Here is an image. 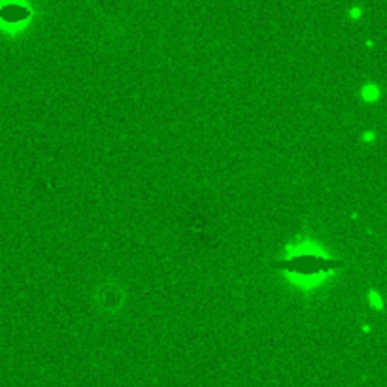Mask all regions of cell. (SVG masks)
Returning <instances> with one entry per match:
<instances>
[{
  "mask_svg": "<svg viewBox=\"0 0 387 387\" xmlns=\"http://www.w3.org/2000/svg\"><path fill=\"white\" fill-rule=\"evenodd\" d=\"M349 15H351L353 19H359V17H361V9H359V8H353V9H351V13H349Z\"/></svg>",
  "mask_w": 387,
  "mask_h": 387,
  "instance_id": "cell-1",
  "label": "cell"
}]
</instances>
